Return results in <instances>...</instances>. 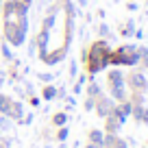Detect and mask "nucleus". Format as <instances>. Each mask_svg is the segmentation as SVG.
<instances>
[{
	"mask_svg": "<svg viewBox=\"0 0 148 148\" xmlns=\"http://www.w3.org/2000/svg\"><path fill=\"white\" fill-rule=\"evenodd\" d=\"M2 55H5V59H11V50H9V46H2Z\"/></svg>",
	"mask_w": 148,
	"mask_h": 148,
	"instance_id": "nucleus-10",
	"label": "nucleus"
},
{
	"mask_svg": "<svg viewBox=\"0 0 148 148\" xmlns=\"http://www.w3.org/2000/svg\"><path fill=\"white\" fill-rule=\"evenodd\" d=\"M2 83H5V74L0 72V87H2Z\"/></svg>",
	"mask_w": 148,
	"mask_h": 148,
	"instance_id": "nucleus-13",
	"label": "nucleus"
},
{
	"mask_svg": "<svg viewBox=\"0 0 148 148\" xmlns=\"http://www.w3.org/2000/svg\"><path fill=\"white\" fill-rule=\"evenodd\" d=\"M57 137H59V139H65V137H68V129H61V131H59V135H57Z\"/></svg>",
	"mask_w": 148,
	"mask_h": 148,
	"instance_id": "nucleus-11",
	"label": "nucleus"
},
{
	"mask_svg": "<svg viewBox=\"0 0 148 148\" xmlns=\"http://www.w3.org/2000/svg\"><path fill=\"white\" fill-rule=\"evenodd\" d=\"M109 61V48L105 42H96L92 46V59H89V72H100Z\"/></svg>",
	"mask_w": 148,
	"mask_h": 148,
	"instance_id": "nucleus-1",
	"label": "nucleus"
},
{
	"mask_svg": "<svg viewBox=\"0 0 148 148\" xmlns=\"http://www.w3.org/2000/svg\"><path fill=\"white\" fill-rule=\"evenodd\" d=\"M129 83H131L133 89H146V79H144L142 74H131Z\"/></svg>",
	"mask_w": 148,
	"mask_h": 148,
	"instance_id": "nucleus-3",
	"label": "nucleus"
},
{
	"mask_svg": "<svg viewBox=\"0 0 148 148\" xmlns=\"http://www.w3.org/2000/svg\"><path fill=\"white\" fill-rule=\"evenodd\" d=\"M142 120H144V122H148V111H144V113H142Z\"/></svg>",
	"mask_w": 148,
	"mask_h": 148,
	"instance_id": "nucleus-12",
	"label": "nucleus"
},
{
	"mask_svg": "<svg viewBox=\"0 0 148 148\" xmlns=\"http://www.w3.org/2000/svg\"><path fill=\"white\" fill-rule=\"evenodd\" d=\"M89 142H92V144H98V146H102V142H105V135H102V131H92V133H89Z\"/></svg>",
	"mask_w": 148,
	"mask_h": 148,
	"instance_id": "nucleus-6",
	"label": "nucleus"
},
{
	"mask_svg": "<svg viewBox=\"0 0 148 148\" xmlns=\"http://www.w3.org/2000/svg\"><path fill=\"white\" fill-rule=\"evenodd\" d=\"M96 111H98V116H109L111 111H113V105H111V100H98V107H96Z\"/></svg>",
	"mask_w": 148,
	"mask_h": 148,
	"instance_id": "nucleus-2",
	"label": "nucleus"
},
{
	"mask_svg": "<svg viewBox=\"0 0 148 148\" xmlns=\"http://www.w3.org/2000/svg\"><path fill=\"white\" fill-rule=\"evenodd\" d=\"M65 120H68V116H65V113H57V116H55V120H52V122H55L57 126H61V124H65Z\"/></svg>",
	"mask_w": 148,
	"mask_h": 148,
	"instance_id": "nucleus-8",
	"label": "nucleus"
},
{
	"mask_svg": "<svg viewBox=\"0 0 148 148\" xmlns=\"http://www.w3.org/2000/svg\"><path fill=\"white\" fill-rule=\"evenodd\" d=\"M55 94H57V89H55V87H46V89H44V98H46V100L55 98Z\"/></svg>",
	"mask_w": 148,
	"mask_h": 148,
	"instance_id": "nucleus-9",
	"label": "nucleus"
},
{
	"mask_svg": "<svg viewBox=\"0 0 148 148\" xmlns=\"http://www.w3.org/2000/svg\"><path fill=\"white\" fill-rule=\"evenodd\" d=\"M18 2H24V5H31V0H18Z\"/></svg>",
	"mask_w": 148,
	"mask_h": 148,
	"instance_id": "nucleus-15",
	"label": "nucleus"
},
{
	"mask_svg": "<svg viewBox=\"0 0 148 148\" xmlns=\"http://www.w3.org/2000/svg\"><path fill=\"white\" fill-rule=\"evenodd\" d=\"M109 83H111V89L113 87H122V74L120 72H111L109 74Z\"/></svg>",
	"mask_w": 148,
	"mask_h": 148,
	"instance_id": "nucleus-5",
	"label": "nucleus"
},
{
	"mask_svg": "<svg viewBox=\"0 0 148 148\" xmlns=\"http://www.w3.org/2000/svg\"><path fill=\"white\" fill-rule=\"evenodd\" d=\"M11 98L9 96H0V113H5V116H9V111H11Z\"/></svg>",
	"mask_w": 148,
	"mask_h": 148,
	"instance_id": "nucleus-4",
	"label": "nucleus"
},
{
	"mask_svg": "<svg viewBox=\"0 0 148 148\" xmlns=\"http://www.w3.org/2000/svg\"><path fill=\"white\" fill-rule=\"evenodd\" d=\"M9 116H11V118H22V105H20V102H11Z\"/></svg>",
	"mask_w": 148,
	"mask_h": 148,
	"instance_id": "nucleus-7",
	"label": "nucleus"
},
{
	"mask_svg": "<svg viewBox=\"0 0 148 148\" xmlns=\"http://www.w3.org/2000/svg\"><path fill=\"white\" fill-rule=\"evenodd\" d=\"M87 148H102V146H98V144H89Z\"/></svg>",
	"mask_w": 148,
	"mask_h": 148,
	"instance_id": "nucleus-14",
	"label": "nucleus"
}]
</instances>
